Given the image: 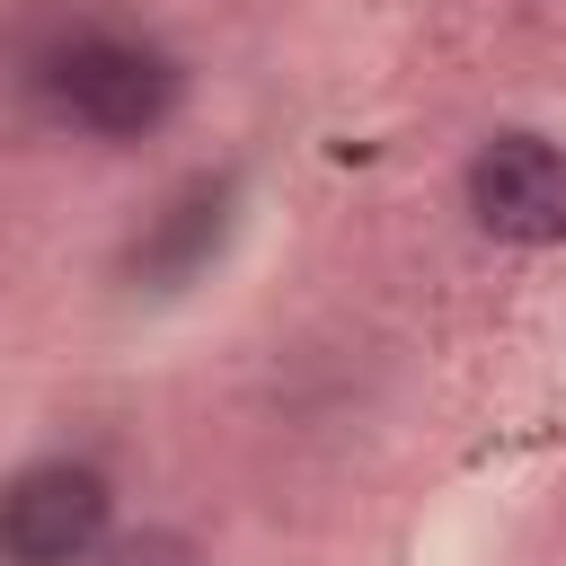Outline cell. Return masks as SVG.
Here are the masks:
<instances>
[{
    "mask_svg": "<svg viewBox=\"0 0 566 566\" xmlns=\"http://www.w3.org/2000/svg\"><path fill=\"white\" fill-rule=\"evenodd\" d=\"M35 97L53 124L88 133V142H150L177 106H186V71L168 44L133 35V27H62L35 53Z\"/></svg>",
    "mask_w": 566,
    "mask_h": 566,
    "instance_id": "cell-1",
    "label": "cell"
},
{
    "mask_svg": "<svg viewBox=\"0 0 566 566\" xmlns=\"http://www.w3.org/2000/svg\"><path fill=\"white\" fill-rule=\"evenodd\" d=\"M106 513L115 495L88 460H27L0 478V566H88L115 539Z\"/></svg>",
    "mask_w": 566,
    "mask_h": 566,
    "instance_id": "cell-2",
    "label": "cell"
},
{
    "mask_svg": "<svg viewBox=\"0 0 566 566\" xmlns=\"http://www.w3.org/2000/svg\"><path fill=\"white\" fill-rule=\"evenodd\" d=\"M469 221L504 248H557L566 239V150L539 133H495L469 159Z\"/></svg>",
    "mask_w": 566,
    "mask_h": 566,
    "instance_id": "cell-3",
    "label": "cell"
},
{
    "mask_svg": "<svg viewBox=\"0 0 566 566\" xmlns=\"http://www.w3.org/2000/svg\"><path fill=\"white\" fill-rule=\"evenodd\" d=\"M88 566H212L186 531H168V522H142V531H115Z\"/></svg>",
    "mask_w": 566,
    "mask_h": 566,
    "instance_id": "cell-4",
    "label": "cell"
}]
</instances>
